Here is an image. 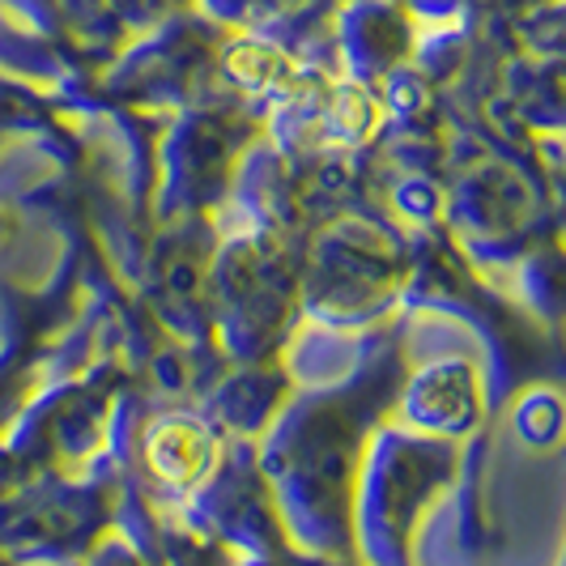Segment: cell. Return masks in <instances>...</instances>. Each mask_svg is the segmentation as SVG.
<instances>
[{"mask_svg": "<svg viewBox=\"0 0 566 566\" xmlns=\"http://www.w3.org/2000/svg\"><path fill=\"white\" fill-rule=\"evenodd\" d=\"M149 464L167 482H192L209 464V434L197 422H163L149 439Z\"/></svg>", "mask_w": 566, "mask_h": 566, "instance_id": "6da1fadb", "label": "cell"}, {"mask_svg": "<svg viewBox=\"0 0 566 566\" xmlns=\"http://www.w3.org/2000/svg\"><path fill=\"white\" fill-rule=\"evenodd\" d=\"M230 69H234V77H243V82L264 85L273 73H277V69H282V60H277V52H269V48H255V43H248V48L230 52Z\"/></svg>", "mask_w": 566, "mask_h": 566, "instance_id": "7a4b0ae2", "label": "cell"}]
</instances>
